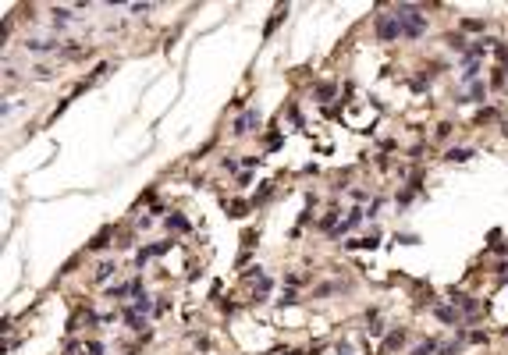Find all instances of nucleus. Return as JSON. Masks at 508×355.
<instances>
[{
	"instance_id": "nucleus-14",
	"label": "nucleus",
	"mask_w": 508,
	"mask_h": 355,
	"mask_svg": "<svg viewBox=\"0 0 508 355\" xmlns=\"http://www.w3.org/2000/svg\"><path fill=\"white\" fill-rule=\"evenodd\" d=\"M458 29H462V32H476V36H480V32L487 29V21H483V18H462V21H458Z\"/></svg>"
},
{
	"instance_id": "nucleus-10",
	"label": "nucleus",
	"mask_w": 508,
	"mask_h": 355,
	"mask_svg": "<svg viewBox=\"0 0 508 355\" xmlns=\"http://www.w3.org/2000/svg\"><path fill=\"white\" fill-rule=\"evenodd\" d=\"M121 320H125V327H128V330H143V327H146V316H139L132 305H125V309H121Z\"/></svg>"
},
{
	"instance_id": "nucleus-2",
	"label": "nucleus",
	"mask_w": 508,
	"mask_h": 355,
	"mask_svg": "<svg viewBox=\"0 0 508 355\" xmlns=\"http://www.w3.org/2000/svg\"><path fill=\"white\" fill-rule=\"evenodd\" d=\"M377 39L380 43H395V39H402V18L395 14V11H384L380 18H377Z\"/></svg>"
},
{
	"instance_id": "nucleus-31",
	"label": "nucleus",
	"mask_w": 508,
	"mask_h": 355,
	"mask_svg": "<svg viewBox=\"0 0 508 355\" xmlns=\"http://www.w3.org/2000/svg\"><path fill=\"white\" fill-rule=\"evenodd\" d=\"M153 11V4H132V14H149Z\"/></svg>"
},
{
	"instance_id": "nucleus-4",
	"label": "nucleus",
	"mask_w": 508,
	"mask_h": 355,
	"mask_svg": "<svg viewBox=\"0 0 508 355\" xmlns=\"http://www.w3.org/2000/svg\"><path fill=\"white\" fill-rule=\"evenodd\" d=\"M174 249V238H164V242H153V245H146L143 252H135V267H146L153 256H167Z\"/></svg>"
},
{
	"instance_id": "nucleus-25",
	"label": "nucleus",
	"mask_w": 508,
	"mask_h": 355,
	"mask_svg": "<svg viewBox=\"0 0 508 355\" xmlns=\"http://www.w3.org/2000/svg\"><path fill=\"white\" fill-rule=\"evenodd\" d=\"M501 85H505V68H498L494 78H491V89H501Z\"/></svg>"
},
{
	"instance_id": "nucleus-26",
	"label": "nucleus",
	"mask_w": 508,
	"mask_h": 355,
	"mask_svg": "<svg viewBox=\"0 0 508 355\" xmlns=\"http://www.w3.org/2000/svg\"><path fill=\"white\" fill-rule=\"evenodd\" d=\"M249 181H252V167H245V171H238V185H242V188H245V185H249Z\"/></svg>"
},
{
	"instance_id": "nucleus-7",
	"label": "nucleus",
	"mask_w": 508,
	"mask_h": 355,
	"mask_svg": "<svg viewBox=\"0 0 508 355\" xmlns=\"http://www.w3.org/2000/svg\"><path fill=\"white\" fill-rule=\"evenodd\" d=\"M434 316L441 320V323H448V327L462 323V313H458V305H444V302H437V305H434Z\"/></svg>"
},
{
	"instance_id": "nucleus-16",
	"label": "nucleus",
	"mask_w": 508,
	"mask_h": 355,
	"mask_svg": "<svg viewBox=\"0 0 508 355\" xmlns=\"http://www.w3.org/2000/svg\"><path fill=\"white\" fill-rule=\"evenodd\" d=\"M377 245H380V234H366V238H359V242L352 238L345 249H377Z\"/></svg>"
},
{
	"instance_id": "nucleus-13",
	"label": "nucleus",
	"mask_w": 508,
	"mask_h": 355,
	"mask_svg": "<svg viewBox=\"0 0 508 355\" xmlns=\"http://www.w3.org/2000/svg\"><path fill=\"white\" fill-rule=\"evenodd\" d=\"M118 274V267L114 263H100L96 267V277H93V284H110V277Z\"/></svg>"
},
{
	"instance_id": "nucleus-3",
	"label": "nucleus",
	"mask_w": 508,
	"mask_h": 355,
	"mask_svg": "<svg viewBox=\"0 0 508 355\" xmlns=\"http://www.w3.org/2000/svg\"><path fill=\"white\" fill-rule=\"evenodd\" d=\"M260 125H263V114L249 107V110H242V114H238V121H235V128H231V132H235V139H242L245 132H256Z\"/></svg>"
},
{
	"instance_id": "nucleus-23",
	"label": "nucleus",
	"mask_w": 508,
	"mask_h": 355,
	"mask_svg": "<svg viewBox=\"0 0 508 355\" xmlns=\"http://www.w3.org/2000/svg\"><path fill=\"white\" fill-rule=\"evenodd\" d=\"M487 341V334L483 330H473V334H466V345H483Z\"/></svg>"
},
{
	"instance_id": "nucleus-17",
	"label": "nucleus",
	"mask_w": 508,
	"mask_h": 355,
	"mask_svg": "<svg viewBox=\"0 0 508 355\" xmlns=\"http://www.w3.org/2000/svg\"><path fill=\"white\" fill-rule=\"evenodd\" d=\"M416 192H420V188H416V185H405V188H402V192H398V196H395V203H398V206H409V203H412V199H416Z\"/></svg>"
},
{
	"instance_id": "nucleus-35",
	"label": "nucleus",
	"mask_w": 508,
	"mask_h": 355,
	"mask_svg": "<svg viewBox=\"0 0 508 355\" xmlns=\"http://www.w3.org/2000/svg\"><path fill=\"white\" fill-rule=\"evenodd\" d=\"M501 132H505V135H508V121H501Z\"/></svg>"
},
{
	"instance_id": "nucleus-20",
	"label": "nucleus",
	"mask_w": 508,
	"mask_h": 355,
	"mask_svg": "<svg viewBox=\"0 0 508 355\" xmlns=\"http://www.w3.org/2000/svg\"><path fill=\"white\" fill-rule=\"evenodd\" d=\"M270 192H274V185H263V188L256 192V199H249V203H252V206H260V203H267V199H270Z\"/></svg>"
},
{
	"instance_id": "nucleus-11",
	"label": "nucleus",
	"mask_w": 508,
	"mask_h": 355,
	"mask_svg": "<svg viewBox=\"0 0 508 355\" xmlns=\"http://www.w3.org/2000/svg\"><path fill=\"white\" fill-rule=\"evenodd\" d=\"M270 291H274V277H263L260 284H252V302H267Z\"/></svg>"
},
{
	"instance_id": "nucleus-8",
	"label": "nucleus",
	"mask_w": 508,
	"mask_h": 355,
	"mask_svg": "<svg viewBox=\"0 0 508 355\" xmlns=\"http://www.w3.org/2000/svg\"><path fill=\"white\" fill-rule=\"evenodd\" d=\"M334 92H338V82H334V78H327V82H316V85H313V100H316V103L334 100Z\"/></svg>"
},
{
	"instance_id": "nucleus-28",
	"label": "nucleus",
	"mask_w": 508,
	"mask_h": 355,
	"mask_svg": "<svg viewBox=\"0 0 508 355\" xmlns=\"http://www.w3.org/2000/svg\"><path fill=\"white\" fill-rule=\"evenodd\" d=\"M309 220H313V213H309V210H302V213H298V224H295V231H302V227H306Z\"/></svg>"
},
{
	"instance_id": "nucleus-6",
	"label": "nucleus",
	"mask_w": 508,
	"mask_h": 355,
	"mask_svg": "<svg viewBox=\"0 0 508 355\" xmlns=\"http://www.w3.org/2000/svg\"><path fill=\"white\" fill-rule=\"evenodd\" d=\"M359 224H363V210H359V206H352V210H349V217L338 224V231H334L331 238H345V234H349V231H356Z\"/></svg>"
},
{
	"instance_id": "nucleus-15",
	"label": "nucleus",
	"mask_w": 508,
	"mask_h": 355,
	"mask_svg": "<svg viewBox=\"0 0 508 355\" xmlns=\"http://www.w3.org/2000/svg\"><path fill=\"white\" fill-rule=\"evenodd\" d=\"M473 156H476V149H448L444 153L448 163H462V160H473Z\"/></svg>"
},
{
	"instance_id": "nucleus-19",
	"label": "nucleus",
	"mask_w": 508,
	"mask_h": 355,
	"mask_svg": "<svg viewBox=\"0 0 508 355\" xmlns=\"http://www.w3.org/2000/svg\"><path fill=\"white\" fill-rule=\"evenodd\" d=\"M494 117H498V110H494V107H483V110L476 114V125H487V121H494Z\"/></svg>"
},
{
	"instance_id": "nucleus-32",
	"label": "nucleus",
	"mask_w": 508,
	"mask_h": 355,
	"mask_svg": "<svg viewBox=\"0 0 508 355\" xmlns=\"http://www.w3.org/2000/svg\"><path fill=\"white\" fill-rule=\"evenodd\" d=\"M153 227V213H146V217H139V231H149Z\"/></svg>"
},
{
	"instance_id": "nucleus-24",
	"label": "nucleus",
	"mask_w": 508,
	"mask_h": 355,
	"mask_svg": "<svg viewBox=\"0 0 508 355\" xmlns=\"http://www.w3.org/2000/svg\"><path fill=\"white\" fill-rule=\"evenodd\" d=\"M494 50H498V61H501V68H508V46H505V43H494Z\"/></svg>"
},
{
	"instance_id": "nucleus-5",
	"label": "nucleus",
	"mask_w": 508,
	"mask_h": 355,
	"mask_svg": "<svg viewBox=\"0 0 508 355\" xmlns=\"http://www.w3.org/2000/svg\"><path fill=\"white\" fill-rule=\"evenodd\" d=\"M110 238H114V224H107V227H100L93 238H89V245H85V252H103L107 245H110Z\"/></svg>"
},
{
	"instance_id": "nucleus-18",
	"label": "nucleus",
	"mask_w": 508,
	"mask_h": 355,
	"mask_svg": "<svg viewBox=\"0 0 508 355\" xmlns=\"http://www.w3.org/2000/svg\"><path fill=\"white\" fill-rule=\"evenodd\" d=\"M402 345H405V330L398 327V330L387 334V352H395V348H402Z\"/></svg>"
},
{
	"instance_id": "nucleus-27",
	"label": "nucleus",
	"mask_w": 508,
	"mask_h": 355,
	"mask_svg": "<svg viewBox=\"0 0 508 355\" xmlns=\"http://www.w3.org/2000/svg\"><path fill=\"white\" fill-rule=\"evenodd\" d=\"M167 309H171V302H167V298H160V302H156V305H153V316H164V313H167Z\"/></svg>"
},
{
	"instance_id": "nucleus-9",
	"label": "nucleus",
	"mask_w": 508,
	"mask_h": 355,
	"mask_svg": "<svg viewBox=\"0 0 508 355\" xmlns=\"http://www.w3.org/2000/svg\"><path fill=\"white\" fill-rule=\"evenodd\" d=\"M167 231H174V234H185V231H192V220H189L185 213H171V217H167Z\"/></svg>"
},
{
	"instance_id": "nucleus-30",
	"label": "nucleus",
	"mask_w": 508,
	"mask_h": 355,
	"mask_svg": "<svg viewBox=\"0 0 508 355\" xmlns=\"http://www.w3.org/2000/svg\"><path fill=\"white\" fill-rule=\"evenodd\" d=\"M224 171H231V174H238V160H235V156H224Z\"/></svg>"
},
{
	"instance_id": "nucleus-33",
	"label": "nucleus",
	"mask_w": 508,
	"mask_h": 355,
	"mask_svg": "<svg viewBox=\"0 0 508 355\" xmlns=\"http://www.w3.org/2000/svg\"><path fill=\"white\" fill-rule=\"evenodd\" d=\"M285 284H288V288H302V277H298V274H288Z\"/></svg>"
},
{
	"instance_id": "nucleus-34",
	"label": "nucleus",
	"mask_w": 508,
	"mask_h": 355,
	"mask_svg": "<svg viewBox=\"0 0 508 355\" xmlns=\"http://www.w3.org/2000/svg\"><path fill=\"white\" fill-rule=\"evenodd\" d=\"M295 302H298V295H285V298H281L278 305H281V309H288V305H295Z\"/></svg>"
},
{
	"instance_id": "nucleus-22",
	"label": "nucleus",
	"mask_w": 508,
	"mask_h": 355,
	"mask_svg": "<svg viewBox=\"0 0 508 355\" xmlns=\"http://www.w3.org/2000/svg\"><path fill=\"white\" fill-rule=\"evenodd\" d=\"M469 92H473V100H483V96H487V85H483V82H473Z\"/></svg>"
},
{
	"instance_id": "nucleus-1",
	"label": "nucleus",
	"mask_w": 508,
	"mask_h": 355,
	"mask_svg": "<svg viewBox=\"0 0 508 355\" xmlns=\"http://www.w3.org/2000/svg\"><path fill=\"white\" fill-rule=\"evenodd\" d=\"M391 11L402 18V36H405V39H420V36L427 32V18H423V11H420L416 4H395Z\"/></svg>"
},
{
	"instance_id": "nucleus-21",
	"label": "nucleus",
	"mask_w": 508,
	"mask_h": 355,
	"mask_svg": "<svg viewBox=\"0 0 508 355\" xmlns=\"http://www.w3.org/2000/svg\"><path fill=\"white\" fill-rule=\"evenodd\" d=\"M409 89H412V92H427V75H416V78L409 82Z\"/></svg>"
},
{
	"instance_id": "nucleus-29",
	"label": "nucleus",
	"mask_w": 508,
	"mask_h": 355,
	"mask_svg": "<svg viewBox=\"0 0 508 355\" xmlns=\"http://www.w3.org/2000/svg\"><path fill=\"white\" fill-rule=\"evenodd\" d=\"M267 146H270V149H278V146H281V132H278V128L267 135Z\"/></svg>"
},
{
	"instance_id": "nucleus-12",
	"label": "nucleus",
	"mask_w": 508,
	"mask_h": 355,
	"mask_svg": "<svg viewBox=\"0 0 508 355\" xmlns=\"http://www.w3.org/2000/svg\"><path fill=\"white\" fill-rule=\"evenodd\" d=\"M25 46H29L32 54H54V50H57V39H29Z\"/></svg>"
}]
</instances>
